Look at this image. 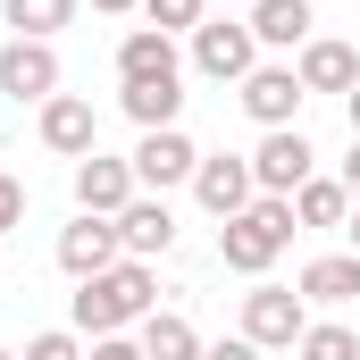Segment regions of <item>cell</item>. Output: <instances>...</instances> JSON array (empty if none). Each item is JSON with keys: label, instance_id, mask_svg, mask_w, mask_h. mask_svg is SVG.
<instances>
[{"label": "cell", "instance_id": "6da1fadb", "mask_svg": "<svg viewBox=\"0 0 360 360\" xmlns=\"http://www.w3.org/2000/svg\"><path fill=\"white\" fill-rule=\"evenodd\" d=\"M160 310V276L151 260H117V269H101L76 285V335H126V327H143Z\"/></svg>", "mask_w": 360, "mask_h": 360}, {"label": "cell", "instance_id": "7a4b0ae2", "mask_svg": "<svg viewBox=\"0 0 360 360\" xmlns=\"http://www.w3.org/2000/svg\"><path fill=\"white\" fill-rule=\"evenodd\" d=\"M285 243H293V201H276V193H260L252 210H235V218L218 226V260L235 276H269Z\"/></svg>", "mask_w": 360, "mask_h": 360}, {"label": "cell", "instance_id": "3957f363", "mask_svg": "<svg viewBox=\"0 0 360 360\" xmlns=\"http://www.w3.org/2000/svg\"><path fill=\"white\" fill-rule=\"evenodd\" d=\"M193 68H201L210 84H243V76L260 68L252 17H201V25H193Z\"/></svg>", "mask_w": 360, "mask_h": 360}, {"label": "cell", "instance_id": "277c9868", "mask_svg": "<svg viewBox=\"0 0 360 360\" xmlns=\"http://www.w3.org/2000/svg\"><path fill=\"white\" fill-rule=\"evenodd\" d=\"M243 335H252L260 352H293V344L310 335V302H302L293 285H252V293H243Z\"/></svg>", "mask_w": 360, "mask_h": 360}, {"label": "cell", "instance_id": "5b68a950", "mask_svg": "<svg viewBox=\"0 0 360 360\" xmlns=\"http://www.w3.org/2000/svg\"><path fill=\"white\" fill-rule=\"evenodd\" d=\"M310 176H319V151H310V134H302V126H276V134H260V151H252V184H260V193L293 201Z\"/></svg>", "mask_w": 360, "mask_h": 360}, {"label": "cell", "instance_id": "8992f818", "mask_svg": "<svg viewBox=\"0 0 360 360\" xmlns=\"http://www.w3.org/2000/svg\"><path fill=\"white\" fill-rule=\"evenodd\" d=\"M193 201L226 226L235 210H252L260 201V184H252V160L243 151H201V168H193Z\"/></svg>", "mask_w": 360, "mask_h": 360}, {"label": "cell", "instance_id": "52a82bcc", "mask_svg": "<svg viewBox=\"0 0 360 360\" xmlns=\"http://www.w3.org/2000/svg\"><path fill=\"white\" fill-rule=\"evenodd\" d=\"M235 101H243V117L260 126V134H276V126H302V76L293 68H252L243 84H235Z\"/></svg>", "mask_w": 360, "mask_h": 360}, {"label": "cell", "instance_id": "ba28073f", "mask_svg": "<svg viewBox=\"0 0 360 360\" xmlns=\"http://www.w3.org/2000/svg\"><path fill=\"white\" fill-rule=\"evenodd\" d=\"M42 151L51 160H92L101 151V117H92L84 92H51L42 101Z\"/></svg>", "mask_w": 360, "mask_h": 360}, {"label": "cell", "instance_id": "9c48e42d", "mask_svg": "<svg viewBox=\"0 0 360 360\" xmlns=\"http://www.w3.org/2000/svg\"><path fill=\"white\" fill-rule=\"evenodd\" d=\"M51 92H59V51L17 34V42L0 51V101H34V109H42Z\"/></svg>", "mask_w": 360, "mask_h": 360}, {"label": "cell", "instance_id": "30bf717a", "mask_svg": "<svg viewBox=\"0 0 360 360\" xmlns=\"http://www.w3.org/2000/svg\"><path fill=\"white\" fill-rule=\"evenodd\" d=\"M117 260H126L117 218H84V210H76V226H59V269L76 276V285H84V276H101V269H117Z\"/></svg>", "mask_w": 360, "mask_h": 360}, {"label": "cell", "instance_id": "8fae6325", "mask_svg": "<svg viewBox=\"0 0 360 360\" xmlns=\"http://www.w3.org/2000/svg\"><path fill=\"white\" fill-rule=\"evenodd\" d=\"M193 168H201V151H193V134H184V126H160V134H143V143H134V184H151V193L193 184Z\"/></svg>", "mask_w": 360, "mask_h": 360}, {"label": "cell", "instance_id": "7c38bea8", "mask_svg": "<svg viewBox=\"0 0 360 360\" xmlns=\"http://www.w3.org/2000/svg\"><path fill=\"white\" fill-rule=\"evenodd\" d=\"M134 193H143V184H134V160H109V151L76 160V210H84V218H117Z\"/></svg>", "mask_w": 360, "mask_h": 360}, {"label": "cell", "instance_id": "4fadbf2b", "mask_svg": "<svg viewBox=\"0 0 360 360\" xmlns=\"http://www.w3.org/2000/svg\"><path fill=\"white\" fill-rule=\"evenodd\" d=\"M117 243H126V260H160V252H176V210H168L160 193H134V201L117 210Z\"/></svg>", "mask_w": 360, "mask_h": 360}, {"label": "cell", "instance_id": "5bb4252c", "mask_svg": "<svg viewBox=\"0 0 360 360\" xmlns=\"http://www.w3.org/2000/svg\"><path fill=\"white\" fill-rule=\"evenodd\" d=\"M184 59H176V34H160V25H134L126 42H117V84H176Z\"/></svg>", "mask_w": 360, "mask_h": 360}, {"label": "cell", "instance_id": "9a60e30c", "mask_svg": "<svg viewBox=\"0 0 360 360\" xmlns=\"http://www.w3.org/2000/svg\"><path fill=\"white\" fill-rule=\"evenodd\" d=\"M293 76H302V92H352L360 84V51L335 42V34H310L302 59H293Z\"/></svg>", "mask_w": 360, "mask_h": 360}, {"label": "cell", "instance_id": "2e32d148", "mask_svg": "<svg viewBox=\"0 0 360 360\" xmlns=\"http://www.w3.org/2000/svg\"><path fill=\"white\" fill-rule=\"evenodd\" d=\"M310 0H252V34H260V51H302L310 42Z\"/></svg>", "mask_w": 360, "mask_h": 360}, {"label": "cell", "instance_id": "e0dca14e", "mask_svg": "<svg viewBox=\"0 0 360 360\" xmlns=\"http://www.w3.org/2000/svg\"><path fill=\"white\" fill-rule=\"evenodd\" d=\"M293 293H302V302H327V310L352 302V293H360V252H327V260H310V269L293 276Z\"/></svg>", "mask_w": 360, "mask_h": 360}, {"label": "cell", "instance_id": "ac0fdd59", "mask_svg": "<svg viewBox=\"0 0 360 360\" xmlns=\"http://www.w3.org/2000/svg\"><path fill=\"white\" fill-rule=\"evenodd\" d=\"M134 344H143V360H201V352H210V344H201V327H193L184 310H151Z\"/></svg>", "mask_w": 360, "mask_h": 360}, {"label": "cell", "instance_id": "d6986e66", "mask_svg": "<svg viewBox=\"0 0 360 360\" xmlns=\"http://www.w3.org/2000/svg\"><path fill=\"white\" fill-rule=\"evenodd\" d=\"M344 218H352L344 176H310L302 193H293V226H319V235H327V226H344Z\"/></svg>", "mask_w": 360, "mask_h": 360}, {"label": "cell", "instance_id": "ffe728a7", "mask_svg": "<svg viewBox=\"0 0 360 360\" xmlns=\"http://www.w3.org/2000/svg\"><path fill=\"white\" fill-rule=\"evenodd\" d=\"M117 101H126V117H134L143 134H160V126L184 117V76H176V84H126Z\"/></svg>", "mask_w": 360, "mask_h": 360}, {"label": "cell", "instance_id": "44dd1931", "mask_svg": "<svg viewBox=\"0 0 360 360\" xmlns=\"http://www.w3.org/2000/svg\"><path fill=\"white\" fill-rule=\"evenodd\" d=\"M76 8H84V0H0V17H8L25 42H51L59 25H76Z\"/></svg>", "mask_w": 360, "mask_h": 360}, {"label": "cell", "instance_id": "7402d4cb", "mask_svg": "<svg viewBox=\"0 0 360 360\" xmlns=\"http://www.w3.org/2000/svg\"><path fill=\"white\" fill-rule=\"evenodd\" d=\"M302 360H360V335L344 327V319H310V335L293 344Z\"/></svg>", "mask_w": 360, "mask_h": 360}, {"label": "cell", "instance_id": "603a6c76", "mask_svg": "<svg viewBox=\"0 0 360 360\" xmlns=\"http://www.w3.org/2000/svg\"><path fill=\"white\" fill-rule=\"evenodd\" d=\"M143 17H151L160 34H193V25L210 17V0H143Z\"/></svg>", "mask_w": 360, "mask_h": 360}, {"label": "cell", "instance_id": "cb8c5ba5", "mask_svg": "<svg viewBox=\"0 0 360 360\" xmlns=\"http://www.w3.org/2000/svg\"><path fill=\"white\" fill-rule=\"evenodd\" d=\"M17 360H84V335H76V327H51V335H34Z\"/></svg>", "mask_w": 360, "mask_h": 360}, {"label": "cell", "instance_id": "d4e9b609", "mask_svg": "<svg viewBox=\"0 0 360 360\" xmlns=\"http://www.w3.org/2000/svg\"><path fill=\"white\" fill-rule=\"evenodd\" d=\"M17 226H25V184L0 168V235H17Z\"/></svg>", "mask_w": 360, "mask_h": 360}, {"label": "cell", "instance_id": "484cf974", "mask_svg": "<svg viewBox=\"0 0 360 360\" xmlns=\"http://www.w3.org/2000/svg\"><path fill=\"white\" fill-rule=\"evenodd\" d=\"M84 360H143V344H134V335H92Z\"/></svg>", "mask_w": 360, "mask_h": 360}, {"label": "cell", "instance_id": "4316f807", "mask_svg": "<svg viewBox=\"0 0 360 360\" xmlns=\"http://www.w3.org/2000/svg\"><path fill=\"white\" fill-rule=\"evenodd\" d=\"M201 360H260V344H252V335H226V344H210Z\"/></svg>", "mask_w": 360, "mask_h": 360}, {"label": "cell", "instance_id": "83f0119b", "mask_svg": "<svg viewBox=\"0 0 360 360\" xmlns=\"http://www.w3.org/2000/svg\"><path fill=\"white\" fill-rule=\"evenodd\" d=\"M344 193L360 201V134H352V160H344Z\"/></svg>", "mask_w": 360, "mask_h": 360}, {"label": "cell", "instance_id": "f1b7e54d", "mask_svg": "<svg viewBox=\"0 0 360 360\" xmlns=\"http://www.w3.org/2000/svg\"><path fill=\"white\" fill-rule=\"evenodd\" d=\"M92 8H101V17H134L143 0H92Z\"/></svg>", "mask_w": 360, "mask_h": 360}, {"label": "cell", "instance_id": "f546056e", "mask_svg": "<svg viewBox=\"0 0 360 360\" xmlns=\"http://www.w3.org/2000/svg\"><path fill=\"white\" fill-rule=\"evenodd\" d=\"M344 117H352V134H360V84H352V92H344Z\"/></svg>", "mask_w": 360, "mask_h": 360}, {"label": "cell", "instance_id": "4dcf8cb0", "mask_svg": "<svg viewBox=\"0 0 360 360\" xmlns=\"http://www.w3.org/2000/svg\"><path fill=\"white\" fill-rule=\"evenodd\" d=\"M344 235H352V252H360V201H352V218H344Z\"/></svg>", "mask_w": 360, "mask_h": 360}, {"label": "cell", "instance_id": "1f68e13d", "mask_svg": "<svg viewBox=\"0 0 360 360\" xmlns=\"http://www.w3.org/2000/svg\"><path fill=\"white\" fill-rule=\"evenodd\" d=\"M0 360H17V352H0Z\"/></svg>", "mask_w": 360, "mask_h": 360}]
</instances>
